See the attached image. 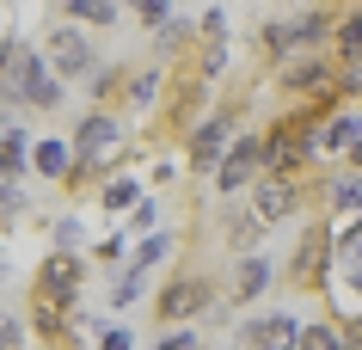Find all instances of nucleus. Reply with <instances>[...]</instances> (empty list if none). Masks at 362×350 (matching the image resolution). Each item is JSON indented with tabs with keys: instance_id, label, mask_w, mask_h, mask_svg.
I'll return each instance as SVG.
<instances>
[{
	"instance_id": "obj_13",
	"label": "nucleus",
	"mask_w": 362,
	"mask_h": 350,
	"mask_svg": "<svg viewBox=\"0 0 362 350\" xmlns=\"http://www.w3.org/2000/svg\"><path fill=\"white\" fill-rule=\"evenodd\" d=\"M350 148H362V105H356V98H344L338 111L320 123V160H325V166L350 160Z\"/></svg>"
},
{
	"instance_id": "obj_5",
	"label": "nucleus",
	"mask_w": 362,
	"mask_h": 350,
	"mask_svg": "<svg viewBox=\"0 0 362 350\" xmlns=\"http://www.w3.org/2000/svg\"><path fill=\"white\" fill-rule=\"evenodd\" d=\"M344 80V62L332 56V43H313V49H288V56L270 62V86L283 98H320V93H338Z\"/></svg>"
},
{
	"instance_id": "obj_4",
	"label": "nucleus",
	"mask_w": 362,
	"mask_h": 350,
	"mask_svg": "<svg viewBox=\"0 0 362 350\" xmlns=\"http://www.w3.org/2000/svg\"><path fill=\"white\" fill-rule=\"evenodd\" d=\"M246 117H252V98H215V111L185 136V173L209 178L221 166V154H228V141L246 129Z\"/></svg>"
},
{
	"instance_id": "obj_18",
	"label": "nucleus",
	"mask_w": 362,
	"mask_h": 350,
	"mask_svg": "<svg viewBox=\"0 0 362 350\" xmlns=\"http://www.w3.org/2000/svg\"><path fill=\"white\" fill-rule=\"evenodd\" d=\"M141 197H148V191H141V178H129L123 166H117V173H111V178H105V185L93 191V203H98L105 215H129L135 203H141Z\"/></svg>"
},
{
	"instance_id": "obj_24",
	"label": "nucleus",
	"mask_w": 362,
	"mask_h": 350,
	"mask_svg": "<svg viewBox=\"0 0 362 350\" xmlns=\"http://www.w3.org/2000/svg\"><path fill=\"white\" fill-rule=\"evenodd\" d=\"M148 350H209V344H203L197 326H160V338H153Z\"/></svg>"
},
{
	"instance_id": "obj_20",
	"label": "nucleus",
	"mask_w": 362,
	"mask_h": 350,
	"mask_svg": "<svg viewBox=\"0 0 362 350\" xmlns=\"http://www.w3.org/2000/svg\"><path fill=\"white\" fill-rule=\"evenodd\" d=\"M172 252H178V233H172V228H153V233H141V240H135V264H141V271L166 264Z\"/></svg>"
},
{
	"instance_id": "obj_35",
	"label": "nucleus",
	"mask_w": 362,
	"mask_h": 350,
	"mask_svg": "<svg viewBox=\"0 0 362 350\" xmlns=\"http://www.w3.org/2000/svg\"><path fill=\"white\" fill-rule=\"evenodd\" d=\"M332 6H362V0H332Z\"/></svg>"
},
{
	"instance_id": "obj_6",
	"label": "nucleus",
	"mask_w": 362,
	"mask_h": 350,
	"mask_svg": "<svg viewBox=\"0 0 362 350\" xmlns=\"http://www.w3.org/2000/svg\"><path fill=\"white\" fill-rule=\"evenodd\" d=\"M246 203H252V215H258L264 228H288V221H301V215L320 209V203H313V178H307V173H264L246 191Z\"/></svg>"
},
{
	"instance_id": "obj_34",
	"label": "nucleus",
	"mask_w": 362,
	"mask_h": 350,
	"mask_svg": "<svg viewBox=\"0 0 362 350\" xmlns=\"http://www.w3.org/2000/svg\"><path fill=\"white\" fill-rule=\"evenodd\" d=\"M178 178V160H153V185H172Z\"/></svg>"
},
{
	"instance_id": "obj_19",
	"label": "nucleus",
	"mask_w": 362,
	"mask_h": 350,
	"mask_svg": "<svg viewBox=\"0 0 362 350\" xmlns=\"http://www.w3.org/2000/svg\"><path fill=\"white\" fill-rule=\"evenodd\" d=\"M0 173L6 178L31 173V136H25V123H0Z\"/></svg>"
},
{
	"instance_id": "obj_12",
	"label": "nucleus",
	"mask_w": 362,
	"mask_h": 350,
	"mask_svg": "<svg viewBox=\"0 0 362 350\" xmlns=\"http://www.w3.org/2000/svg\"><path fill=\"white\" fill-rule=\"evenodd\" d=\"M301 344V320L283 308H270V313H252L246 326L233 332V350H295Z\"/></svg>"
},
{
	"instance_id": "obj_1",
	"label": "nucleus",
	"mask_w": 362,
	"mask_h": 350,
	"mask_svg": "<svg viewBox=\"0 0 362 350\" xmlns=\"http://www.w3.org/2000/svg\"><path fill=\"white\" fill-rule=\"evenodd\" d=\"M123 160H129V117L111 111V105H93L74 123V178H68V191L74 197L98 191Z\"/></svg>"
},
{
	"instance_id": "obj_10",
	"label": "nucleus",
	"mask_w": 362,
	"mask_h": 350,
	"mask_svg": "<svg viewBox=\"0 0 362 350\" xmlns=\"http://www.w3.org/2000/svg\"><path fill=\"white\" fill-rule=\"evenodd\" d=\"M283 276V264L258 246V252H233L228 258V276H221V308H252L258 295Z\"/></svg>"
},
{
	"instance_id": "obj_7",
	"label": "nucleus",
	"mask_w": 362,
	"mask_h": 350,
	"mask_svg": "<svg viewBox=\"0 0 362 350\" xmlns=\"http://www.w3.org/2000/svg\"><path fill=\"white\" fill-rule=\"evenodd\" d=\"M43 56H49V68H56L68 86H86V80L105 68L98 62V43H93V25H80V19H56L49 13V31H43Z\"/></svg>"
},
{
	"instance_id": "obj_29",
	"label": "nucleus",
	"mask_w": 362,
	"mask_h": 350,
	"mask_svg": "<svg viewBox=\"0 0 362 350\" xmlns=\"http://www.w3.org/2000/svg\"><path fill=\"white\" fill-rule=\"evenodd\" d=\"M153 228H160V197H141V203H135V209H129V233H135V240H141V233H153Z\"/></svg>"
},
{
	"instance_id": "obj_9",
	"label": "nucleus",
	"mask_w": 362,
	"mask_h": 350,
	"mask_svg": "<svg viewBox=\"0 0 362 350\" xmlns=\"http://www.w3.org/2000/svg\"><path fill=\"white\" fill-rule=\"evenodd\" d=\"M80 295H86V252L74 246H49L31 271V301H49V308H74L80 313Z\"/></svg>"
},
{
	"instance_id": "obj_8",
	"label": "nucleus",
	"mask_w": 362,
	"mask_h": 350,
	"mask_svg": "<svg viewBox=\"0 0 362 350\" xmlns=\"http://www.w3.org/2000/svg\"><path fill=\"white\" fill-rule=\"evenodd\" d=\"M270 173V148H264V129H240V136L228 141V154H221V166L209 173L215 185V203H228V197H246L258 178Z\"/></svg>"
},
{
	"instance_id": "obj_16",
	"label": "nucleus",
	"mask_w": 362,
	"mask_h": 350,
	"mask_svg": "<svg viewBox=\"0 0 362 350\" xmlns=\"http://www.w3.org/2000/svg\"><path fill=\"white\" fill-rule=\"evenodd\" d=\"M49 13L56 19H80V25H93V31H111L129 6L123 0H49Z\"/></svg>"
},
{
	"instance_id": "obj_15",
	"label": "nucleus",
	"mask_w": 362,
	"mask_h": 350,
	"mask_svg": "<svg viewBox=\"0 0 362 350\" xmlns=\"http://www.w3.org/2000/svg\"><path fill=\"white\" fill-rule=\"evenodd\" d=\"M31 173L68 191V178H74V136H37L31 141Z\"/></svg>"
},
{
	"instance_id": "obj_30",
	"label": "nucleus",
	"mask_w": 362,
	"mask_h": 350,
	"mask_svg": "<svg viewBox=\"0 0 362 350\" xmlns=\"http://www.w3.org/2000/svg\"><path fill=\"white\" fill-rule=\"evenodd\" d=\"M93 350H135V332L129 326H98L93 332Z\"/></svg>"
},
{
	"instance_id": "obj_28",
	"label": "nucleus",
	"mask_w": 362,
	"mask_h": 350,
	"mask_svg": "<svg viewBox=\"0 0 362 350\" xmlns=\"http://www.w3.org/2000/svg\"><path fill=\"white\" fill-rule=\"evenodd\" d=\"M325 301H332V320L344 326V344H350V350H362V313H356V308H344L338 295H325Z\"/></svg>"
},
{
	"instance_id": "obj_3",
	"label": "nucleus",
	"mask_w": 362,
	"mask_h": 350,
	"mask_svg": "<svg viewBox=\"0 0 362 350\" xmlns=\"http://www.w3.org/2000/svg\"><path fill=\"white\" fill-rule=\"evenodd\" d=\"M215 308H221V276L197 264H178L153 283V326H203Z\"/></svg>"
},
{
	"instance_id": "obj_14",
	"label": "nucleus",
	"mask_w": 362,
	"mask_h": 350,
	"mask_svg": "<svg viewBox=\"0 0 362 350\" xmlns=\"http://www.w3.org/2000/svg\"><path fill=\"white\" fill-rule=\"evenodd\" d=\"M264 221H258V215H252V203L246 197H228V203H221V252H258V246H264Z\"/></svg>"
},
{
	"instance_id": "obj_11",
	"label": "nucleus",
	"mask_w": 362,
	"mask_h": 350,
	"mask_svg": "<svg viewBox=\"0 0 362 350\" xmlns=\"http://www.w3.org/2000/svg\"><path fill=\"white\" fill-rule=\"evenodd\" d=\"M166 80H172V68H153V62L123 68V86H117V105H111V111H123V117L160 111V105H166Z\"/></svg>"
},
{
	"instance_id": "obj_33",
	"label": "nucleus",
	"mask_w": 362,
	"mask_h": 350,
	"mask_svg": "<svg viewBox=\"0 0 362 350\" xmlns=\"http://www.w3.org/2000/svg\"><path fill=\"white\" fill-rule=\"evenodd\" d=\"M197 25H203V37H228V13H221V6H209Z\"/></svg>"
},
{
	"instance_id": "obj_2",
	"label": "nucleus",
	"mask_w": 362,
	"mask_h": 350,
	"mask_svg": "<svg viewBox=\"0 0 362 350\" xmlns=\"http://www.w3.org/2000/svg\"><path fill=\"white\" fill-rule=\"evenodd\" d=\"M332 271H338V221L313 209L301 215V240L283 258V283L295 295H332Z\"/></svg>"
},
{
	"instance_id": "obj_21",
	"label": "nucleus",
	"mask_w": 362,
	"mask_h": 350,
	"mask_svg": "<svg viewBox=\"0 0 362 350\" xmlns=\"http://www.w3.org/2000/svg\"><path fill=\"white\" fill-rule=\"evenodd\" d=\"M148 276L153 271H141V264H123V271H117V283H111V295H105V301H111V308H135V301H141V289H148Z\"/></svg>"
},
{
	"instance_id": "obj_17",
	"label": "nucleus",
	"mask_w": 362,
	"mask_h": 350,
	"mask_svg": "<svg viewBox=\"0 0 362 350\" xmlns=\"http://www.w3.org/2000/svg\"><path fill=\"white\" fill-rule=\"evenodd\" d=\"M197 43H203V25H197V19H166L160 31H153V49H160L166 68H172V62H185Z\"/></svg>"
},
{
	"instance_id": "obj_27",
	"label": "nucleus",
	"mask_w": 362,
	"mask_h": 350,
	"mask_svg": "<svg viewBox=\"0 0 362 350\" xmlns=\"http://www.w3.org/2000/svg\"><path fill=\"white\" fill-rule=\"evenodd\" d=\"M25 344H31V320L0 308V350H25Z\"/></svg>"
},
{
	"instance_id": "obj_26",
	"label": "nucleus",
	"mask_w": 362,
	"mask_h": 350,
	"mask_svg": "<svg viewBox=\"0 0 362 350\" xmlns=\"http://www.w3.org/2000/svg\"><path fill=\"white\" fill-rule=\"evenodd\" d=\"M19 215H25V191H19V178L0 173V228H13Z\"/></svg>"
},
{
	"instance_id": "obj_25",
	"label": "nucleus",
	"mask_w": 362,
	"mask_h": 350,
	"mask_svg": "<svg viewBox=\"0 0 362 350\" xmlns=\"http://www.w3.org/2000/svg\"><path fill=\"white\" fill-rule=\"evenodd\" d=\"M350 258H362V209L338 221V264H350Z\"/></svg>"
},
{
	"instance_id": "obj_32",
	"label": "nucleus",
	"mask_w": 362,
	"mask_h": 350,
	"mask_svg": "<svg viewBox=\"0 0 362 350\" xmlns=\"http://www.w3.org/2000/svg\"><path fill=\"white\" fill-rule=\"evenodd\" d=\"M338 289L362 295V258H350V264H338Z\"/></svg>"
},
{
	"instance_id": "obj_22",
	"label": "nucleus",
	"mask_w": 362,
	"mask_h": 350,
	"mask_svg": "<svg viewBox=\"0 0 362 350\" xmlns=\"http://www.w3.org/2000/svg\"><path fill=\"white\" fill-rule=\"evenodd\" d=\"M295 350H350V344H344L338 320H301V344Z\"/></svg>"
},
{
	"instance_id": "obj_23",
	"label": "nucleus",
	"mask_w": 362,
	"mask_h": 350,
	"mask_svg": "<svg viewBox=\"0 0 362 350\" xmlns=\"http://www.w3.org/2000/svg\"><path fill=\"white\" fill-rule=\"evenodd\" d=\"M93 258L105 264V271H123L135 258V233H105V240H93Z\"/></svg>"
},
{
	"instance_id": "obj_31",
	"label": "nucleus",
	"mask_w": 362,
	"mask_h": 350,
	"mask_svg": "<svg viewBox=\"0 0 362 350\" xmlns=\"http://www.w3.org/2000/svg\"><path fill=\"white\" fill-rule=\"evenodd\" d=\"M80 240H86V233H80V215H62L56 228H49V246H74L80 252Z\"/></svg>"
}]
</instances>
